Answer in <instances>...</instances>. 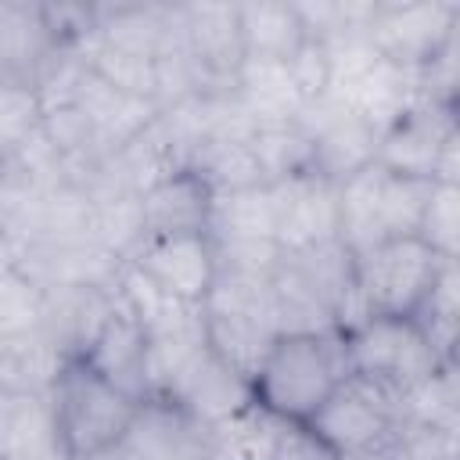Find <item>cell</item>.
Masks as SVG:
<instances>
[{"label": "cell", "mask_w": 460, "mask_h": 460, "mask_svg": "<svg viewBox=\"0 0 460 460\" xmlns=\"http://www.w3.org/2000/svg\"><path fill=\"white\" fill-rule=\"evenodd\" d=\"M349 374L345 331H284L252 374V399L288 424H305Z\"/></svg>", "instance_id": "obj_1"}, {"label": "cell", "mask_w": 460, "mask_h": 460, "mask_svg": "<svg viewBox=\"0 0 460 460\" xmlns=\"http://www.w3.org/2000/svg\"><path fill=\"white\" fill-rule=\"evenodd\" d=\"M431 183L381 169L377 162L338 183V241L363 255L395 237H417Z\"/></svg>", "instance_id": "obj_2"}, {"label": "cell", "mask_w": 460, "mask_h": 460, "mask_svg": "<svg viewBox=\"0 0 460 460\" xmlns=\"http://www.w3.org/2000/svg\"><path fill=\"white\" fill-rule=\"evenodd\" d=\"M47 395L54 410L58 442L72 460H86L115 446L119 438H126L140 410L137 399H129L126 392L97 377L79 356L65 359Z\"/></svg>", "instance_id": "obj_3"}, {"label": "cell", "mask_w": 460, "mask_h": 460, "mask_svg": "<svg viewBox=\"0 0 460 460\" xmlns=\"http://www.w3.org/2000/svg\"><path fill=\"white\" fill-rule=\"evenodd\" d=\"M345 349L352 374L399 392V399L406 388H413L442 367L438 352L410 316H367L363 323L345 331Z\"/></svg>", "instance_id": "obj_4"}, {"label": "cell", "mask_w": 460, "mask_h": 460, "mask_svg": "<svg viewBox=\"0 0 460 460\" xmlns=\"http://www.w3.org/2000/svg\"><path fill=\"white\" fill-rule=\"evenodd\" d=\"M442 262L420 237H395L356 255V295L367 316H413Z\"/></svg>", "instance_id": "obj_5"}, {"label": "cell", "mask_w": 460, "mask_h": 460, "mask_svg": "<svg viewBox=\"0 0 460 460\" xmlns=\"http://www.w3.org/2000/svg\"><path fill=\"white\" fill-rule=\"evenodd\" d=\"M399 420H402L399 392H392L370 377L349 374L305 424L338 456H349V453L381 446Z\"/></svg>", "instance_id": "obj_6"}, {"label": "cell", "mask_w": 460, "mask_h": 460, "mask_svg": "<svg viewBox=\"0 0 460 460\" xmlns=\"http://www.w3.org/2000/svg\"><path fill=\"white\" fill-rule=\"evenodd\" d=\"M460 32V4L453 0H377L367 25L370 43L381 58L420 68L435 50Z\"/></svg>", "instance_id": "obj_7"}, {"label": "cell", "mask_w": 460, "mask_h": 460, "mask_svg": "<svg viewBox=\"0 0 460 460\" xmlns=\"http://www.w3.org/2000/svg\"><path fill=\"white\" fill-rule=\"evenodd\" d=\"M298 126L313 140L309 172H316L331 183H345L359 169L374 165L377 129L370 122H363L359 115H352L334 93H323V97L302 104Z\"/></svg>", "instance_id": "obj_8"}, {"label": "cell", "mask_w": 460, "mask_h": 460, "mask_svg": "<svg viewBox=\"0 0 460 460\" xmlns=\"http://www.w3.org/2000/svg\"><path fill=\"white\" fill-rule=\"evenodd\" d=\"M273 198V237L280 252H302L338 241V183L298 172L270 183Z\"/></svg>", "instance_id": "obj_9"}, {"label": "cell", "mask_w": 460, "mask_h": 460, "mask_svg": "<svg viewBox=\"0 0 460 460\" xmlns=\"http://www.w3.org/2000/svg\"><path fill=\"white\" fill-rule=\"evenodd\" d=\"M151 399H165L198 428H212L252 402V381L241 370H234L223 356H216L212 345H205L169 381V388Z\"/></svg>", "instance_id": "obj_10"}, {"label": "cell", "mask_w": 460, "mask_h": 460, "mask_svg": "<svg viewBox=\"0 0 460 460\" xmlns=\"http://www.w3.org/2000/svg\"><path fill=\"white\" fill-rule=\"evenodd\" d=\"M456 133V108L449 104H413L406 108L388 129L377 133V155L374 162L395 176L428 180L435 172L442 144Z\"/></svg>", "instance_id": "obj_11"}, {"label": "cell", "mask_w": 460, "mask_h": 460, "mask_svg": "<svg viewBox=\"0 0 460 460\" xmlns=\"http://www.w3.org/2000/svg\"><path fill=\"white\" fill-rule=\"evenodd\" d=\"M79 359L104 377L108 385H115L119 392H126L129 399L144 402L151 395V377H147V334L137 323V316L126 309V302L115 291V302L108 309V316L101 320V327L93 331V338L86 341V349L79 352Z\"/></svg>", "instance_id": "obj_12"}, {"label": "cell", "mask_w": 460, "mask_h": 460, "mask_svg": "<svg viewBox=\"0 0 460 460\" xmlns=\"http://www.w3.org/2000/svg\"><path fill=\"white\" fill-rule=\"evenodd\" d=\"M126 262L144 270L162 291H169L187 305H205L216 280V252L208 234L144 237Z\"/></svg>", "instance_id": "obj_13"}, {"label": "cell", "mask_w": 460, "mask_h": 460, "mask_svg": "<svg viewBox=\"0 0 460 460\" xmlns=\"http://www.w3.org/2000/svg\"><path fill=\"white\" fill-rule=\"evenodd\" d=\"M183 50L201 68L216 93L234 90V75L244 61L237 4H180Z\"/></svg>", "instance_id": "obj_14"}, {"label": "cell", "mask_w": 460, "mask_h": 460, "mask_svg": "<svg viewBox=\"0 0 460 460\" xmlns=\"http://www.w3.org/2000/svg\"><path fill=\"white\" fill-rule=\"evenodd\" d=\"M140 205H144L147 237L208 234L216 190L208 187V180L194 165H183V169L162 176L158 183H151L140 194Z\"/></svg>", "instance_id": "obj_15"}, {"label": "cell", "mask_w": 460, "mask_h": 460, "mask_svg": "<svg viewBox=\"0 0 460 460\" xmlns=\"http://www.w3.org/2000/svg\"><path fill=\"white\" fill-rule=\"evenodd\" d=\"M65 47L54 40L43 4H0V79L36 90L43 68Z\"/></svg>", "instance_id": "obj_16"}, {"label": "cell", "mask_w": 460, "mask_h": 460, "mask_svg": "<svg viewBox=\"0 0 460 460\" xmlns=\"http://www.w3.org/2000/svg\"><path fill=\"white\" fill-rule=\"evenodd\" d=\"M334 93L352 115H359L363 122H370L377 133L388 129L406 108L420 104V93H417V68H406V65H395L388 58H377L367 72H359L356 79L327 90Z\"/></svg>", "instance_id": "obj_17"}, {"label": "cell", "mask_w": 460, "mask_h": 460, "mask_svg": "<svg viewBox=\"0 0 460 460\" xmlns=\"http://www.w3.org/2000/svg\"><path fill=\"white\" fill-rule=\"evenodd\" d=\"M75 108L90 119L101 147L108 155H115L119 147H126L133 137H140L158 115L162 108L155 101H144V97H129L115 86H108L104 79H97L90 68L75 90Z\"/></svg>", "instance_id": "obj_18"}, {"label": "cell", "mask_w": 460, "mask_h": 460, "mask_svg": "<svg viewBox=\"0 0 460 460\" xmlns=\"http://www.w3.org/2000/svg\"><path fill=\"white\" fill-rule=\"evenodd\" d=\"M284 428L288 420H280L252 399L226 420L201 428V453L205 460H273Z\"/></svg>", "instance_id": "obj_19"}, {"label": "cell", "mask_w": 460, "mask_h": 460, "mask_svg": "<svg viewBox=\"0 0 460 460\" xmlns=\"http://www.w3.org/2000/svg\"><path fill=\"white\" fill-rule=\"evenodd\" d=\"M237 25H241L244 58L288 61L309 40L295 4H284V0L237 4Z\"/></svg>", "instance_id": "obj_20"}, {"label": "cell", "mask_w": 460, "mask_h": 460, "mask_svg": "<svg viewBox=\"0 0 460 460\" xmlns=\"http://www.w3.org/2000/svg\"><path fill=\"white\" fill-rule=\"evenodd\" d=\"M234 97L252 115L255 126L266 122H295L302 111V97L295 93L284 61L244 58L234 75Z\"/></svg>", "instance_id": "obj_21"}, {"label": "cell", "mask_w": 460, "mask_h": 460, "mask_svg": "<svg viewBox=\"0 0 460 460\" xmlns=\"http://www.w3.org/2000/svg\"><path fill=\"white\" fill-rule=\"evenodd\" d=\"M86 61V68L104 79L108 86L129 93V97H144V101H155L158 93V58H144V54H133V50H122V47H111L104 43L101 36H90L83 47H75ZM158 104V101H155Z\"/></svg>", "instance_id": "obj_22"}, {"label": "cell", "mask_w": 460, "mask_h": 460, "mask_svg": "<svg viewBox=\"0 0 460 460\" xmlns=\"http://www.w3.org/2000/svg\"><path fill=\"white\" fill-rule=\"evenodd\" d=\"M208 237L212 241H277L273 237L270 183L266 187H252V190L216 194Z\"/></svg>", "instance_id": "obj_23"}, {"label": "cell", "mask_w": 460, "mask_h": 460, "mask_svg": "<svg viewBox=\"0 0 460 460\" xmlns=\"http://www.w3.org/2000/svg\"><path fill=\"white\" fill-rule=\"evenodd\" d=\"M248 140H252V151H255V158L262 165L266 183H280L288 176L309 172L313 140L298 126V119L295 122H266V126H255Z\"/></svg>", "instance_id": "obj_24"}, {"label": "cell", "mask_w": 460, "mask_h": 460, "mask_svg": "<svg viewBox=\"0 0 460 460\" xmlns=\"http://www.w3.org/2000/svg\"><path fill=\"white\" fill-rule=\"evenodd\" d=\"M194 169L208 180L216 194H234V190H252L266 187L262 165L252 151V140H212L198 151Z\"/></svg>", "instance_id": "obj_25"}, {"label": "cell", "mask_w": 460, "mask_h": 460, "mask_svg": "<svg viewBox=\"0 0 460 460\" xmlns=\"http://www.w3.org/2000/svg\"><path fill=\"white\" fill-rule=\"evenodd\" d=\"M90 237L108 255L126 262L137 252V244L147 237L140 194H115V198L93 201V230H90Z\"/></svg>", "instance_id": "obj_26"}, {"label": "cell", "mask_w": 460, "mask_h": 460, "mask_svg": "<svg viewBox=\"0 0 460 460\" xmlns=\"http://www.w3.org/2000/svg\"><path fill=\"white\" fill-rule=\"evenodd\" d=\"M456 402H460V392H456V363H442L431 377L417 381L399 399L406 420L431 424V428H442V431H456V424H460Z\"/></svg>", "instance_id": "obj_27"}, {"label": "cell", "mask_w": 460, "mask_h": 460, "mask_svg": "<svg viewBox=\"0 0 460 460\" xmlns=\"http://www.w3.org/2000/svg\"><path fill=\"white\" fill-rule=\"evenodd\" d=\"M417 237L442 259L460 255V187L431 183L420 223H417Z\"/></svg>", "instance_id": "obj_28"}, {"label": "cell", "mask_w": 460, "mask_h": 460, "mask_svg": "<svg viewBox=\"0 0 460 460\" xmlns=\"http://www.w3.org/2000/svg\"><path fill=\"white\" fill-rule=\"evenodd\" d=\"M40 119H43V108L36 90L25 83L0 79V162L11 158L40 129Z\"/></svg>", "instance_id": "obj_29"}, {"label": "cell", "mask_w": 460, "mask_h": 460, "mask_svg": "<svg viewBox=\"0 0 460 460\" xmlns=\"http://www.w3.org/2000/svg\"><path fill=\"white\" fill-rule=\"evenodd\" d=\"M392 460H456V431H442L417 420H399L385 438Z\"/></svg>", "instance_id": "obj_30"}, {"label": "cell", "mask_w": 460, "mask_h": 460, "mask_svg": "<svg viewBox=\"0 0 460 460\" xmlns=\"http://www.w3.org/2000/svg\"><path fill=\"white\" fill-rule=\"evenodd\" d=\"M212 252L219 273H244V277H273L284 255L277 241H212Z\"/></svg>", "instance_id": "obj_31"}, {"label": "cell", "mask_w": 460, "mask_h": 460, "mask_svg": "<svg viewBox=\"0 0 460 460\" xmlns=\"http://www.w3.org/2000/svg\"><path fill=\"white\" fill-rule=\"evenodd\" d=\"M288 79L295 86V93L302 97V104L323 97L331 90V58H327V47L320 40H305L288 61Z\"/></svg>", "instance_id": "obj_32"}, {"label": "cell", "mask_w": 460, "mask_h": 460, "mask_svg": "<svg viewBox=\"0 0 460 460\" xmlns=\"http://www.w3.org/2000/svg\"><path fill=\"white\" fill-rule=\"evenodd\" d=\"M273 460H338V453L309 428V424H288Z\"/></svg>", "instance_id": "obj_33"}, {"label": "cell", "mask_w": 460, "mask_h": 460, "mask_svg": "<svg viewBox=\"0 0 460 460\" xmlns=\"http://www.w3.org/2000/svg\"><path fill=\"white\" fill-rule=\"evenodd\" d=\"M86 460H147L129 438H119L115 446H108V449H101V453H93V456H86Z\"/></svg>", "instance_id": "obj_34"}, {"label": "cell", "mask_w": 460, "mask_h": 460, "mask_svg": "<svg viewBox=\"0 0 460 460\" xmlns=\"http://www.w3.org/2000/svg\"><path fill=\"white\" fill-rule=\"evenodd\" d=\"M338 460H392V456L381 442V446H370V449H359V453H349V456H338Z\"/></svg>", "instance_id": "obj_35"}, {"label": "cell", "mask_w": 460, "mask_h": 460, "mask_svg": "<svg viewBox=\"0 0 460 460\" xmlns=\"http://www.w3.org/2000/svg\"><path fill=\"white\" fill-rule=\"evenodd\" d=\"M29 460H72L65 449H50V453H40V456H29Z\"/></svg>", "instance_id": "obj_36"}, {"label": "cell", "mask_w": 460, "mask_h": 460, "mask_svg": "<svg viewBox=\"0 0 460 460\" xmlns=\"http://www.w3.org/2000/svg\"><path fill=\"white\" fill-rule=\"evenodd\" d=\"M180 460H205V453H201V446H198V449H190V453H183Z\"/></svg>", "instance_id": "obj_37"}, {"label": "cell", "mask_w": 460, "mask_h": 460, "mask_svg": "<svg viewBox=\"0 0 460 460\" xmlns=\"http://www.w3.org/2000/svg\"><path fill=\"white\" fill-rule=\"evenodd\" d=\"M0 460H4V456H0Z\"/></svg>", "instance_id": "obj_38"}]
</instances>
